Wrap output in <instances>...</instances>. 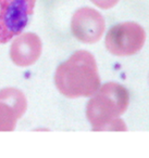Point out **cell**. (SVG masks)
I'll use <instances>...</instances> for the list:
<instances>
[{
    "mask_svg": "<svg viewBox=\"0 0 149 158\" xmlns=\"http://www.w3.org/2000/svg\"><path fill=\"white\" fill-rule=\"evenodd\" d=\"M129 95L116 82H107L99 87L86 107V116L94 131L126 130L120 117L127 110Z\"/></svg>",
    "mask_w": 149,
    "mask_h": 158,
    "instance_id": "cell-2",
    "label": "cell"
},
{
    "mask_svg": "<svg viewBox=\"0 0 149 158\" xmlns=\"http://www.w3.org/2000/svg\"><path fill=\"white\" fill-rule=\"evenodd\" d=\"M106 23L102 15L92 8H81L72 16L71 29L77 40L84 44H95L102 37Z\"/></svg>",
    "mask_w": 149,
    "mask_h": 158,
    "instance_id": "cell-5",
    "label": "cell"
},
{
    "mask_svg": "<svg viewBox=\"0 0 149 158\" xmlns=\"http://www.w3.org/2000/svg\"><path fill=\"white\" fill-rule=\"evenodd\" d=\"M42 40L36 34L24 33L18 35L10 48V56L16 65L29 66L34 64L42 54Z\"/></svg>",
    "mask_w": 149,
    "mask_h": 158,
    "instance_id": "cell-7",
    "label": "cell"
},
{
    "mask_svg": "<svg viewBox=\"0 0 149 158\" xmlns=\"http://www.w3.org/2000/svg\"><path fill=\"white\" fill-rule=\"evenodd\" d=\"M146 33L139 24L125 22L114 25L106 36V48L116 56H129L144 47Z\"/></svg>",
    "mask_w": 149,
    "mask_h": 158,
    "instance_id": "cell-4",
    "label": "cell"
},
{
    "mask_svg": "<svg viewBox=\"0 0 149 158\" xmlns=\"http://www.w3.org/2000/svg\"><path fill=\"white\" fill-rule=\"evenodd\" d=\"M26 107V98L20 90L6 88L0 91V131H13Z\"/></svg>",
    "mask_w": 149,
    "mask_h": 158,
    "instance_id": "cell-6",
    "label": "cell"
},
{
    "mask_svg": "<svg viewBox=\"0 0 149 158\" xmlns=\"http://www.w3.org/2000/svg\"><path fill=\"white\" fill-rule=\"evenodd\" d=\"M55 84L59 92L70 99L94 95L100 87L94 55L85 50L74 52L68 61L58 66Z\"/></svg>",
    "mask_w": 149,
    "mask_h": 158,
    "instance_id": "cell-1",
    "label": "cell"
},
{
    "mask_svg": "<svg viewBox=\"0 0 149 158\" xmlns=\"http://www.w3.org/2000/svg\"><path fill=\"white\" fill-rule=\"evenodd\" d=\"M36 0H0V44L20 35L33 14Z\"/></svg>",
    "mask_w": 149,
    "mask_h": 158,
    "instance_id": "cell-3",
    "label": "cell"
},
{
    "mask_svg": "<svg viewBox=\"0 0 149 158\" xmlns=\"http://www.w3.org/2000/svg\"><path fill=\"white\" fill-rule=\"evenodd\" d=\"M90 1L100 9H110L113 8L120 0H90Z\"/></svg>",
    "mask_w": 149,
    "mask_h": 158,
    "instance_id": "cell-8",
    "label": "cell"
}]
</instances>
